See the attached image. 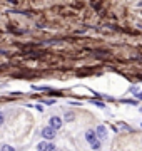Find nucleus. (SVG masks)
<instances>
[{
    "label": "nucleus",
    "mask_w": 142,
    "mask_h": 151,
    "mask_svg": "<svg viewBox=\"0 0 142 151\" xmlns=\"http://www.w3.org/2000/svg\"><path fill=\"white\" fill-rule=\"evenodd\" d=\"M49 126L50 128H52V129H60V128H62V119L59 118V116H52V118H50V121H49Z\"/></svg>",
    "instance_id": "nucleus-1"
},
{
    "label": "nucleus",
    "mask_w": 142,
    "mask_h": 151,
    "mask_svg": "<svg viewBox=\"0 0 142 151\" xmlns=\"http://www.w3.org/2000/svg\"><path fill=\"white\" fill-rule=\"evenodd\" d=\"M38 151H55V146L52 143H47V141H42V143H38L37 146Z\"/></svg>",
    "instance_id": "nucleus-2"
},
{
    "label": "nucleus",
    "mask_w": 142,
    "mask_h": 151,
    "mask_svg": "<svg viewBox=\"0 0 142 151\" xmlns=\"http://www.w3.org/2000/svg\"><path fill=\"white\" fill-rule=\"evenodd\" d=\"M42 136H44L45 139H54L55 138V129H52V128H50V126H47V128H44V129H42Z\"/></svg>",
    "instance_id": "nucleus-3"
},
{
    "label": "nucleus",
    "mask_w": 142,
    "mask_h": 151,
    "mask_svg": "<svg viewBox=\"0 0 142 151\" xmlns=\"http://www.w3.org/2000/svg\"><path fill=\"white\" fill-rule=\"evenodd\" d=\"M95 134H97L99 139H105V138H107V129H105V126H99L97 129H95Z\"/></svg>",
    "instance_id": "nucleus-4"
},
{
    "label": "nucleus",
    "mask_w": 142,
    "mask_h": 151,
    "mask_svg": "<svg viewBox=\"0 0 142 151\" xmlns=\"http://www.w3.org/2000/svg\"><path fill=\"white\" fill-rule=\"evenodd\" d=\"M85 139H87L89 143L92 145V143H95V141H97V134H95L92 129H89L87 133H85Z\"/></svg>",
    "instance_id": "nucleus-5"
},
{
    "label": "nucleus",
    "mask_w": 142,
    "mask_h": 151,
    "mask_svg": "<svg viewBox=\"0 0 142 151\" xmlns=\"http://www.w3.org/2000/svg\"><path fill=\"white\" fill-rule=\"evenodd\" d=\"M0 151H15V148L10 146V145H4L2 148H0Z\"/></svg>",
    "instance_id": "nucleus-6"
},
{
    "label": "nucleus",
    "mask_w": 142,
    "mask_h": 151,
    "mask_svg": "<svg viewBox=\"0 0 142 151\" xmlns=\"http://www.w3.org/2000/svg\"><path fill=\"white\" fill-rule=\"evenodd\" d=\"M90 146H92V150H94V151H97L99 148H100V143H99V139H97V141H95V143H92V145H90Z\"/></svg>",
    "instance_id": "nucleus-7"
},
{
    "label": "nucleus",
    "mask_w": 142,
    "mask_h": 151,
    "mask_svg": "<svg viewBox=\"0 0 142 151\" xmlns=\"http://www.w3.org/2000/svg\"><path fill=\"white\" fill-rule=\"evenodd\" d=\"M74 118H75V116H74V113H65V121H72Z\"/></svg>",
    "instance_id": "nucleus-8"
},
{
    "label": "nucleus",
    "mask_w": 142,
    "mask_h": 151,
    "mask_svg": "<svg viewBox=\"0 0 142 151\" xmlns=\"http://www.w3.org/2000/svg\"><path fill=\"white\" fill-rule=\"evenodd\" d=\"M92 103L95 104V106H99V108H104V103H100V101H94L92 99Z\"/></svg>",
    "instance_id": "nucleus-9"
},
{
    "label": "nucleus",
    "mask_w": 142,
    "mask_h": 151,
    "mask_svg": "<svg viewBox=\"0 0 142 151\" xmlns=\"http://www.w3.org/2000/svg\"><path fill=\"white\" fill-rule=\"evenodd\" d=\"M4 123V116H0V124Z\"/></svg>",
    "instance_id": "nucleus-10"
}]
</instances>
